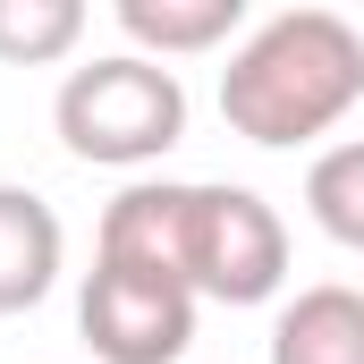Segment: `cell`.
<instances>
[{"instance_id":"1","label":"cell","mask_w":364,"mask_h":364,"mask_svg":"<svg viewBox=\"0 0 364 364\" xmlns=\"http://www.w3.org/2000/svg\"><path fill=\"white\" fill-rule=\"evenodd\" d=\"M93 255L170 272L178 288H195V305H263L288 279V220L255 186H220V178H136L102 203Z\"/></svg>"},{"instance_id":"2","label":"cell","mask_w":364,"mask_h":364,"mask_svg":"<svg viewBox=\"0 0 364 364\" xmlns=\"http://www.w3.org/2000/svg\"><path fill=\"white\" fill-rule=\"evenodd\" d=\"M356 102H364V34L339 9H279L220 68L229 136H246L263 153H296V144L331 136Z\"/></svg>"},{"instance_id":"3","label":"cell","mask_w":364,"mask_h":364,"mask_svg":"<svg viewBox=\"0 0 364 364\" xmlns=\"http://www.w3.org/2000/svg\"><path fill=\"white\" fill-rule=\"evenodd\" d=\"M51 127L93 170H144V161H161L186 136V85H178V68H161V60L110 51V60L68 68V85L51 102Z\"/></svg>"},{"instance_id":"4","label":"cell","mask_w":364,"mask_h":364,"mask_svg":"<svg viewBox=\"0 0 364 364\" xmlns=\"http://www.w3.org/2000/svg\"><path fill=\"white\" fill-rule=\"evenodd\" d=\"M77 331L93 364H178L195 348V288L144 263H119V255H93L77 288Z\"/></svg>"},{"instance_id":"5","label":"cell","mask_w":364,"mask_h":364,"mask_svg":"<svg viewBox=\"0 0 364 364\" xmlns=\"http://www.w3.org/2000/svg\"><path fill=\"white\" fill-rule=\"evenodd\" d=\"M68 263V229L34 186H0V314H34Z\"/></svg>"},{"instance_id":"6","label":"cell","mask_w":364,"mask_h":364,"mask_svg":"<svg viewBox=\"0 0 364 364\" xmlns=\"http://www.w3.org/2000/svg\"><path fill=\"white\" fill-rule=\"evenodd\" d=\"M272 364H364V288H296L272 322Z\"/></svg>"},{"instance_id":"7","label":"cell","mask_w":364,"mask_h":364,"mask_svg":"<svg viewBox=\"0 0 364 364\" xmlns=\"http://www.w3.org/2000/svg\"><path fill=\"white\" fill-rule=\"evenodd\" d=\"M237 26H246V0H119V34L136 43V60L220 51Z\"/></svg>"},{"instance_id":"8","label":"cell","mask_w":364,"mask_h":364,"mask_svg":"<svg viewBox=\"0 0 364 364\" xmlns=\"http://www.w3.org/2000/svg\"><path fill=\"white\" fill-rule=\"evenodd\" d=\"M305 212H314V229H322L331 246L364 255V136L314 153V170H305Z\"/></svg>"},{"instance_id":"9","label":"cell","mask_w":364,"mask_h":364,"mask_svg":"<svg viewBox=\"0 0 364 364\" xmlns=\"http://www.w3.org/2000/svg\"><path fill=\"white\" fill-rule=\"evenodd\" d=\"M85 43V0H0V60L51 68Z\"/></svg>"}]
</instances>
